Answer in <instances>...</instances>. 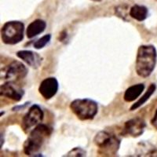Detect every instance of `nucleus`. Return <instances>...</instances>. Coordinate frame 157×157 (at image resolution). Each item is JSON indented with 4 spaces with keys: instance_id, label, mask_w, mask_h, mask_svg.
<instances>
[{
    "instance_id": "obj_8",
    "label": "nucleus",
    "mask_w": 157,
    "mask_h": 157,
    "mask_svg": "<svg viewBox=\"0 0 157 157\" xmlns=\"http://www.w3.org/2000/svg\"><path fill=\"white\" fill-rule=\"evenodd\" d=\"M146 127V123L142 118L134 117L127 120L124 123V127H123L121 134L123 136L138 137L145 132Z\"/></svg>"
},
{
    "instance_id": "obj_3",
    "label": "nucleus",
    "mask_w": 157,
    "mask_h": 157,
    "mask_svg": "<svg viewBox=\"0 0 157 157\" xmlns=\"http://www.w3.org/2000/svg\"><path fill=\"white\" fill-rule=\"evenodd\" d=\"M94 143L98 147V152L105 156L116 155L121 145V139L108 130L99 131L94 138Z\"/></svg>"
},
{
    "instance_id": "obj_14",
    "label": "nucleus",
    "mask_w": 157,
    "mask_h": 157,
    "mask_svg": "<svg viewBox=\"0 0 157 157\" xmlns=\"http://www.w3.org/2000/svg\"><path fill=\"white\" fill-rule=\"evenodd\" d=\"M129 15L130 17L137 21H144L148 17V9L145 6L134 4L130 8Z\"/></svg>"
},
{
    "instance_id": "obj_5",
    "label": "nucleus",
    "mask_w": 157,
    "mask_h": 157,
    "mask_svg": "<svg viewBox=\"0 0 157 157\" xmlns=\"http://www.w3.org/2000/svg\"><path fill=\"white\" fill-rule=\"evenodd\" d=\"M25 37V25L19 21L6 22L1 29V39L4 44L16 45Z\"/></svg>"
},
{
    "instance_id": "obj_4",
    "label": "nucleus",
    "mask_w": 157,
    "mask_h": 157,
    "mask_svg": "<svg viewBox=\"0 0 157 157\" xmlns=\"http://www.w3.org/2000/svg\"><path fill=\"white\" fill-rule=\"evenodd\" d=\"M70 109L82 121L92 120L98 113V104L90 98H78L70 103Z\"/></svg>"
},
{
    "instance_id": "obj_22",
    "label": "nucleus",
    "mask_w": 157,
    "mask_h": 157,
    "mask_svg": "<svg viewBox=\"0 0 157 157\" xmlns=\"http://www.w3.org/2000/svg\"><path fill=\"white\" fill-rule=\"evenodd\" d=\"M91 1H93V2H101L102 0H91Z\"/></svg>"
},
{
    "instance_id": "obj_12",
    "label": "nucleus",
    "mask_w": 157,
    "mask_h": 157,
    "mask_svg": "<svg viewBox=\"0 0 157 157\" xmlns=\"http://www.w3.org/2000/svg\"><path fill=\"white\" fill-rule=\"evenodd\" d=\"M47 28V22L42 19H36L31 22L26 29V36L29 39H33L43 33Z\"/></svg>"
},
{
    "instance_id": "obj_6",
    "label": "nucleus",
    "mask_w": 157,
    "mask_h": 157,
    "mask_svg": "<svg viewBox=\"0 0 157 157\" xmlns=\"http://www.w3.org/2000/svg\"><path fill=\"white\" fill-rule=\"evenodd\" d=\"M43 118L44 113L42 108L37 104L32 105L22 119L21 128L24 132L25 134L30 132L33 127H36L38 124L41 123Z\"/></svg>"
},
{
    "instance_id": "obj_21",
    "label": "nucleus",
    "mask_w": 157,
    "mask_h": 157,
    "mask_svg": "<svg viewBox=\"0 0 157 157\" xmlns=\"http://www.w3.org/2000/svg\"><path fill=\"white\" fill-rule=\"evenodd\" d=\"M2 137H3V135H2V134H1V148L2 147V145H3L4 144V139L2 140Z\"/></svg>"
},
{
    "instance_id": "obj_13",
    "label": "nucleus",
    "mask_w": 157,
    "mask_h": 157,
    "mask_svg": "<svg viewBox=\"0 0 157 157\" xmlns=\"http://www.w3.org/2000/svg\"><path fill=\"white\" fill-rule=\"evenodd\" d=\"M145 86L144 83H137L129 86L124 92L123 100L126 102H132L140 98L141 94L145 90Z\"/></svg>"
},
{
    "instance_id": "obj_9",
    "label": "nucleus",
    "mask_w": 157,
    "mask_h": 157,
    "mask_svg": "<svg viewBox=\"0 0 157 157\" xmlns=\"http://www.w3.org/2000/svg\"><path fill=\"white\" fill-rule=\"evenodd\" d=\"M0 95L18 102L22 100L25 95V90L15 81L8 80L0 86Z\"/></svg>"
},
{
    "instance_id": "obj_1",
    "label": "nucleus",
    "mask_w": 157,
    "mask_h": 157,
    "mask_svg": "<svg viewBox=\"0 0 157 157\" xmlns=\"http://www.w3.org/2000/svg\"><path fill=\"white\" fill-rule=\"evenodd\" d=\"M157 50L153 45H141L138 47L136 56L135 71L138 76L148 78L155 68Z\"/></svg>"
},
{
    "instance_id": "obj_16",
    "label": "nucleus",
    "mask_w": 157,
    "mask_h": 157,
    "mask_svg": "<svg viewBox=\"0 0 157 157\" xmlns=\"http://www.w3.org/2000/svg\"><path fill=\"white\" fill-rule=\"evenodd\" d=\"M51 34H47L42 36L41 38H39V39H37L33 43V47L36 50H41V49L44 48L47 45L50 43V40H51Z\"/></svg>"
},
{
    "instance_id": "obj_15",
    "label": "nucleus",
    "mask_w": 157,
    "mask_h": 157,
    "mask_svg": "<svg viewBox=\"0 0 157 157\" xmlns=\"http://www.w3.org/2000/svg\"><path fill=\"white\" fill-rule=\"evenodd\" d=\"M155 90H156V85L155 83H151L149 85V86L148 87L147 90L145 91V93L141 97V98L137 101L134 104H133L132 106L130 107V111L133 112V111L137 110V109H139L140 107L145 105L147 101L150 99V98L153 95V94L155 93Z\"/></svg>"
},
{
    "instance_id": "obj_18",
    "label": "nucleus",
    "mask_w": 157,
    "mask_h": 157,
    "mask_svg": "<svg viewBox=\"0 0 157 157\" xmlns=\"http://www.w3.org/2000/svg\"><path fill=\"white\" fill-rule=\"evenodd\" d=\"M29 104H30V102L27 101L25 102V103L22 104V105H18L13 106V107L12 108V111L13 112H18V111L24 110V109L27 108L28 105H29Z\"/></svg>"
},
{
    "instance_id": "obj_17",
    "label": "nucleus",
    "mask_w": 157,
    "mask_h": 157,
    "mask_svg": "<svg viewBox=\"0 0 157 157\" xmlns=\"http://www.w3.org/2000/svg\"><path fill=\"white\" fill-rule=\"evenodd\" d=\"M86 155V151L81 147H75L71 149L66 155L64 156L67 157H82Z\"/></svg>"
},
{
    "instance_id": "obj_2",
    "label": "nucleus",
    "mask_w": 157,
    "mask_h": 157,
    "mask_svg": "<svg viewBox=\"0 0 157 157\" xmlns=\"http://www.w3.org/2000/svg\"><path fill=\"white\" fill-rule=\"evenodd\" d=\"M54 129L50 126L44 123H39L35 128L32 129L29 134V137L24 143V152L25 155L35 156L43 144L46 142L53 133Z\"/></svg>"
},
{
    "instance_id": "obj_11",
    "label": "nucleus",
    "mask_w": 157,
    "mask_h": 157,
    "mask_svg": "<svg viewBox=\"0 0 157 157\" xmlns=\"http://www.w3.org/2000/svg\"><path fill=\"white\" fill-rule=\"evenodd\" d=\"M16 55L32 68L37 69L41 66L43 58L36 52L29 50H19L16 53Z\"/></svg>"
},
{
    "instance_id": "obj_7",
    "label": "nucleus",
    "mask_w": 157,
    "mask_h": 157,
    "mask_svg": "<svg viewBox=\"0 0 157 157\" xmlns=\"http://www.w3.org/2000/svg\"><path fill=\"white\" fill-rule=\"evenodd\" d=\"M29 70L23 63L18 61H13L7 66L1 70V78L6 80L17 81L25 78Z\"/></svg>"
},
{
    "instance_id": "obj_10",
    "label": "nucleus",
    "mask_w": 157,
    "mask_h": 157,
    "mask_svg": "<svg viewBox=\"0 0 157 157\" xmlns=\"http://www.w3.org/2000/svg\"><path fill=\"white\" fill-rule=\"evenodd\" d=\"M58 90V80L55 77H48L40 82L38 90L45 100H50L57 94Z\"/></svg>"
},
{
    "instance_id": "obj_19",
    "label": "nucleus",
    "mask_w": 157,
    "mask_h": 157,
    "mask_svg": "<svg viewBox=\"0 0 157 157\" xmlns=\"http://www.w3.org/2000/svg\"><path fill=\"white\" fill-rule=\"evenodd\" d=\"M151 125L157 130V109L155 112V114H154L153 117L152 118V120H151Z\"/></svg>"
},
{
    "instance_id": "obj_20",
    "label": "nucleus",
    "mask_w": 157,
    "mask_h": 157,
    "mask_svg": "<svg viewBox=\"0 0 157 157\" xmlns=\"http://www.w3.org/2000/svg\"><path fill=\"white\" fill-rule=\"evenodd\" d=\"M67 37H68V34L65 30H63L62 32L60 33V36H59V40L61 42H64L66 40Z\"/></svg>"
}]
</instances>
